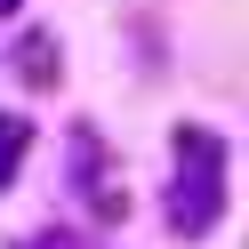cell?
Masks as SVG:
<instances>
[{"instance_id": "cell-1", "label": "cell", "mask_w": 249, "mask_h": 249, "mask_svg": "<svg viewBox=\"0 0 249 249\" xmlns=\"http://www.w3.org/2000/svg\"><path fill=\"white\" fill-rule=\"evenodd\" d=\"M177 161H193V177H177V193H169V225L209 233L217 209H225V145L209 129H177Z\"/></svg>"}, {"instance_id": "cell-2", "label": "cell", "mask_w": 249, "mask_h": 249, "mask_svg": "<svg viewBox=\"0 0 249 249\" xmlns=\"http://www.w3.org/2000/svg\"><path fill=\"white\" fill-rule=\"evenodd\" d=\"M17 72H24L33 89H49L56 72H65V56H56V33H24V40H17Z\"/></svg>"}, {"instance_id": "cell-3", "label": "cell", "mask_w": 249, "mask_h": 249, "mask_svg": "<svg viewBox=\"0 0 249 249\" xmlns=\"http://www.w3.org/2000/svg\"><path fill=\"white\" fill-rule=\"evenodd\" d=\"M24 145H33V129H24L17 113H0V185L17 177V161H24Z\"/></svg>"}, {"instance_id": "cell-4", "label": "cell", "mask_w": 249, "mask_h": 249, "mask_svg": "<svg viewBox=\"0 0 249 249\" xmlns=\"http://www.w3.org/2000/svg\"><path fill=\"white\" fill-rule=\"evenodd\" d=\"M33 249H72V241H65V233H40V241H33Z\"/></svg>"}, {"instance_id": "cell-5", "label": "cell", "mask_w": 249, "mask_h": 249, "mask_svg": "<svg viewBox=\"0 0 249 249\" xmlns=\"http://www.w3.org/2000/svg\"><path fill=\"white\" fill-rule=\"evenodd\" d=\"M8 8H17V0H0V17H8Z\"/></svg>"}]
</instances>
